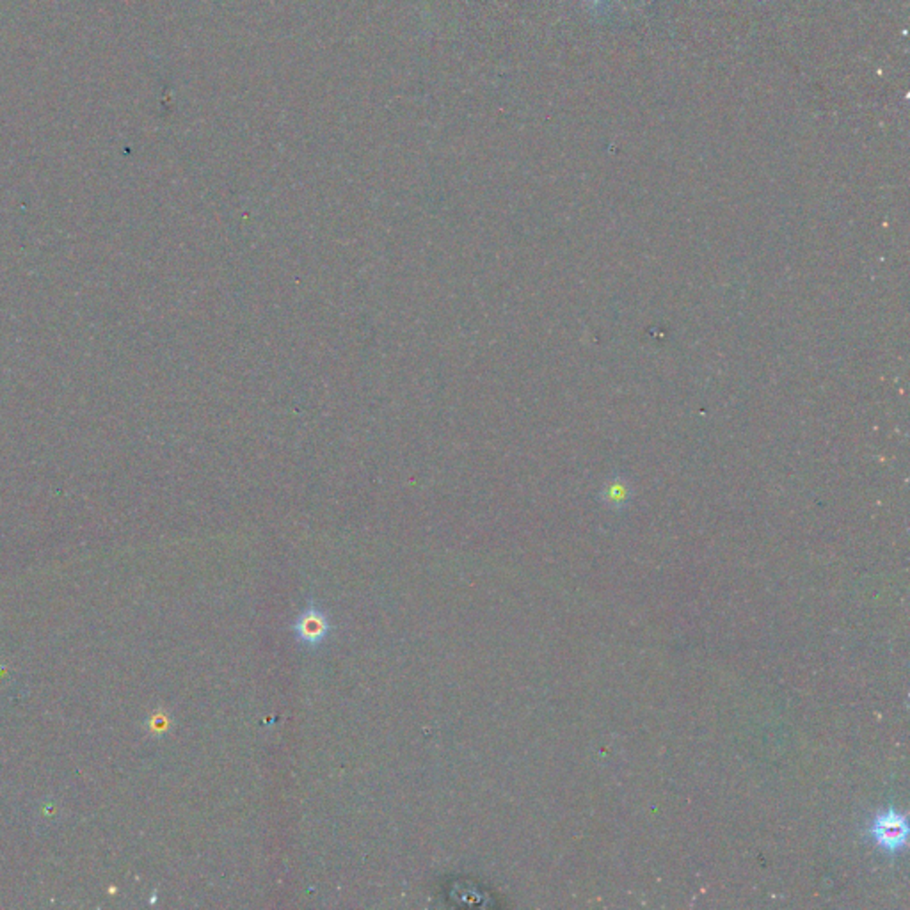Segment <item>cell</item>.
Instances as JSON below:
<instances>
[{"label":"cell","instance_id":"cell-1","mask_svg":"<svg viewBox=\"0 0 910 910\" xmlns=\"http://www.w3.org/2000/svg\"><path fill=\"white\" fill-rule=\"evenodd\" d=\"M870 834H872L873 841L886 852H891V854L900 852L906 847L907 836H909L907 818L895 809L884 811V813L877 814V818L873 820V823L870 827Z\"/></svg>","mask_w":910,"mask_h":910},{"label":"cell","instance_id":"cell-2","mask_svg":"<svg viewBox=\"0 0 910 910\" xmlns=\"http://www.w3.org/2000/svg\"><path fill=\"white\" fill-rule=\"evenodd\" d=\"M292 631L306 649H318L324 644V640L331 635L333 624L329 617L316 607L315 600H309L308 607L304 608L299 617L294 620Z\"/></svg>","mask_w":910,"mask_h":910},{"label":"cell","instance_id":"cell-3","mask_svg":"<svg viewBox=\"0 0 910 910\" xmlns=\"http://www.w3.org/2000/svg\"><path fill=\"white\" fill-rule=\"evenodd\" d=\"M591 2H594V4H598V2H603V0H591Z\"/></svg>","mask_w":910,"mask_h":910}]
</instances>
